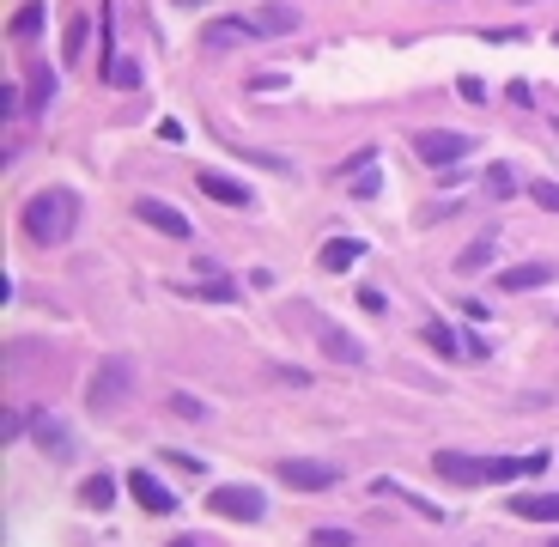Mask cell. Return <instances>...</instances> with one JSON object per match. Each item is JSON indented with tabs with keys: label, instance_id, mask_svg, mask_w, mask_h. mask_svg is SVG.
Wrapping results in <instances>:
<instances>
[{
	"label": "cell",
	"instance_id": "cell-9",
	"mask_svg": "<svg viewBox=\"0 0 559 547\" xmlns=\"http://www.w3.org/2000/svg\"><path fill=\"white\" fill-rule=\"evenodd\" d=\"M122 389H128V359H110V365L98 371V383H92V402H98V408H116Z\"/></svg>",
	"mask_w": 559,
	"mask_h": 547
},
{
	"label": "cell",
	"instance_id": "cell-10",
	"mask_svg": "<svg viewBox=\"0 0 559 547\" xmlns=\"http://www.w3.org/2000/svg\"><path fill=\"white\" fill-rule=\"evenodd\" d=\"M511 511L529 523H559V493H511Z\"/></svg>",
	"mask_w": 559,
	"mask_h": 547
},
{
	"label": "cell",
	"instance_id": "cell-22",
	"mask_svg": "<svg viewBox=\"0 0 559 547\" xmlns=\"http://www.w3.org/2000/svg\"><path fill=\"white\" fill-rule=\"evenodd\" d=\"M493 250H499V244H493V238H481V244H474V250H462V256H456V268H462V274H474V268H487V262H493Z\"/></svg>",
	"mask_w": 559,
	"mask_h": 547
},
{
	"label": "cell",
	"instance_id": "cell-3",
	"mask_svg": "<svg viewBox=\"0 0 559 547\" xmlns=\"http://www.w3.org/2000/svg\"><path fill=\"white\" fill-rule=\"evenodd\" d=\"M432 475H444V481H456V487H487V481H493V456L438 450V456H432Z\"/></svg>",
	"mask_w": 559,
	"mask_h": 547
},
{
	"label": "cell",
	"instance_id": "cell-4",
	"mask_svg": "<svg viewBox=\"0 0 559 547\" xmlns=\"http://www.w3.org/2000/svg\"><path fill=\"white\" fill-rule=\"evenodd\" d=\"M134 213L152 225V231H165V238H177V244H189L195 238V225H189V213H177L171 201H158V195H140L134 201Z\"/></svg>",
	"mask_w": 559,
	"mask_h": 547
},
{
	"label": "cell",
	"instance_id": "cell-12",
	"mask_svg": "<svg viewBox=\"0 0 559 547\" xmlns=\"http://www.w3.org/2000/svg\"><path fill=\"white\" fill-rule=\"evenodd\" d=\"M359 256H365V244H359V238H329V244H323V256H316V262H323L329 274H347V268H353Z\"/></svg>",
	"mask_w": 559,
	"mask_h": 547
},
{
	"label": "cell",
	"instance_id": "cell-2",
	"mask_svg": "<svg viewBox=\"0 0 559 547\" xmlns=\"http://www.w3.org/2000/svg\"><path fill=\"white\" fill-rule=\"evenodd\" d=\"M468 146H474V140L456 134V128H420V134H414V152H420L426 165H438V171H444V165H462Z\"/></svg>",
	"mask_w": 559,
	"mask_h": 547
},
{
	"label": "cell",
	"instance_id": "cell-7",
	"mask_svg": "<svg viewBox=\"0 0 559 547\" xmlns=\"http://www.w3.org/2000/svg\"><path fill=\"white\" fill-rule=\"evenodd\" d=\"M128 493H134V505H146L152 517H171V511H177V493L158 481V475H140V468L128 475Z\"/></svg>",
	"mask_w": 559,
	"mask_h": 547
},
{
	"label": "cell",
	"instance_id": "cell-24",
	"mask_svg": "<svg viewBox=\"0 0 559 547\" xmlns=\"http://www.w3.org/2000/svg\"><path fill=\"white\" fill-rule=\"evenodd\" d=\"M37 25H43V0H31V7H19V13H13V37L37 31Z\"/></svg>",
	"mask_w": 559,
	"mask_h": 547
},
{
	"label": "cell",
	"instance_id": "cell-30",
	"mask_svg": "<svg viewBox=\"0 0 559 547\" xmlns=\"http://www.w3.org/2000/svg\"><path fill=\"white\" fill-rule=\"evenodd\" d=\"M353 195H359V201H371V195H377V177H371V171H359V177H353Z\"/></svg>",
	"mask_w": 559,
	"mask_h": 547
},
{
	"label": "cell",
	"instance_id": "cell-25",
	"mask_svg": "<svg viewBox=\"0 0 559 547\" xmlns=\"http://www.w3.org/2000/svg\"><path fill=\"white\" fill-rule=\"evenodd\" d=\"M523 195H529L535 207H547V213H559V183H529Z\"/></svg>",
	"mask_w": 559,
	"mask_h": 547
},
{
	"label": "cell",
	"instance_id": "cell-13",
	"mask_svg": "<svg viewBox=\"0 0 559 547\" xmlns=\"http://www.w3.org/2000/svg\"><path fill=\"white\" fill-rule=\"evenodd\" d=\"M547 280H553L547 262H523V268H505V274H499L505 292H529V286H547Z\"/></svg>",
	"mask_w": 559,
	"mask_h": 547
},
{
	"label": "cell",
	"instance_id": "cell-8",
	"mask_svg": "<svg viewBox=\"0 0 559 547\" xmlns=\"http://www.w3.org/2000/svg\"><path fill=\"white\" fill-rule=\"evenodd\" d=\"M195 189L213 195L219 207H250V189H244V183H231V177H219V171H195Z\"/></svg>",
	"mask_w": 559,
	"mask_h": 547
},
{
	"label": "cell",
	"instance_id": "cell-23",
	"mask_svg": "<svg viewBox=\"0 0 559 547\" xmlns=\"http://www.w3.org/2000/svg\"><path fill=\"white\" fill-rule=\"evenodd\" d=\"M49 98H55V73H49V67H31V104L43 110Z\"/></svg>",
	"mask_w": 559,
	"mask_h": 547
},
{
	"label": "cell",
	"instance_id": "cell-31",
	"mask_svg": "<svg viewBox=\"0 0 559 547\" xmlns=\"http://www.w3.org/2000/svg\"><path fill=\"white\" fill-rule=\"evenodd\" d=\"M171 547H195V541H189V535H183V541H171Z\"/></svg>",
	"mask_w": 559,
	"mask_h": 547
},
{
	"label": "cell",
	"instance_id": "cell-16",
	"mask_svg": "<svg viewBox=\"0 0 559 547\" xmlns=\"http://www.w3.org/2000/svg\"><path fill=\"white\" fill-rule=\"evenodd\" d=\"M420 341H432V353H444V359H462V353H468V341H462L456 329H444V323H426Z\"/></svg>",
	"mask_w": 559,
	"mask_h": 547
},
{
	"label": "cell",
	"instance_id": "cell-18",
	"mask_svg": "<svg viewBox=\"0 0 559 547\" xmlns=\"http://www.w3.org/2000/svg\"><path fill=\"white\" fill-rule=\"evenodd\" d=\"M79 499H86L92 511H110V499H116V481H110V475H92L86 487H79Z\"/></svg>",
	"mask_w": 559,
	"mask_h": 547
},
{
	"label": "cell",
	"instance_id": "cell-20",
	"mask_svg": "<svg viewBox=\"0 0 559 547\" xmlns=\"http://www.w3.org/2000/svg\"><path fill=\"white\" fill-rule=\"evenodd\" d=\"M104 80H110V86H140V61H128V55H116V61L104 67Z\"/></svg>",
	"mask_w": 559,
	"mask_h": 547
},
{
	"label": "cell",
	"instance_id": "cell-27",
	"mask_svg": "<svg viewBox=\"0 0 559 547\" xmlns=\"http://www.w3.org/2000/svg\"><path fill=\"white\" fill-rule=\"evenodd\" d=\"M359 304L371 310V317H383V310H389V292H383V286H365V292H359Z\"/></svg>",
	"mask_w": 559,
	"mask_h": 547
},
{
	"label": "cell",
	"instance_id": "cell-28",
	"mask_svg": "<svg viewBox=\"0 0 559 547\" xmlns=\"http://www.w3.org/2000/svg\"><path fill=\"white\" fill-rule=\"evenodd\" d=\"M456 92H462L468 104H487V86H481V80H474V73H462V80H456Z\"/></svg>",
	"mask_w": 559,
	"mask_h": 547
},
{
	"label": "cell",
	"instance_id": "cell-14",
	"mask_svg": "<svg viewBox=\"0 0 559 547\" xmlns=\"http://www.w3.org/2000/svg\"><path fill=\"white\" fill-rule=\"evenodd\" d=\"M316 347H323L329 359H341V365H359V359H365V347H359L347 329H323V341H316Z\"/></svg>",
	"mask_w": 559,
	"mask_h": 547
},
{
	"label": "cell",
	"instance_id": "cell-17",
	"mask_svg": "<svg viewBox=\"0 0 559 547\" xmlns=\"http://www.w3.org/2000/svg\"><path fill=\"white\" fill-rule=\"evenodd\" d=\"M487 195H493V201L523 195V189H517V171H511V165H487Z\"/></svg>",
	"mask_w": 559,
	"mask_h": 547
},
{
	"label": "cell",
	"instance_id": "cell-15",
	"mask_svg": "<svg viewBox=\"0 0 559 547\" xmlns=\"http://www.w3.org/2000/svg\"><path fill=\"white\" fill-rule=\"evenodd\" d=\"M250 19H256V31H268V37H286V31H298V13H292V7H256Z\"/></svg>",
	"mask_w": 559,
	"mask_h": 547
},
{
	"label": "cell",
	"instance_id": "cell-19",
	"mask_svg": "<svg viewBox=\"0 0 559 547\" xmlns=\"http://www.w3.org/2000/svg\"><path fill=\"white\" fill-rule=\"evenodd\" d=\"M189 298H207V304H237V280H207V286H189Z\"/></svg>",
	"mask_w": 559,
	"mask_h": 547
},
{
	"label": "cell",
	"instance_id": "cell-5",
	"mask_svg": "<svg viewBox=\"0 0 559 547\" xmlns=\"http://www.w3.org/2000/svg\"><path fill=\"white\" fill-rule=\"evenodd\" d=\"M280 481L286 487H298V493H329L341 475H335V468L329 462H310V456H286L280 462Z\"/></svg>",
	"mask_w": 559,
	"mask_h": 547
},
{
	"label": "cell",
	"instance_id": "cell-26",
	"mask_svg": "<svg viewBox=\"0 0 559 547\" xmlns=\"http://www.w3.org/2000/svg\"><path fill=\"white\" fill-rule=\"evenodd\" d=\"M79 55H86V19L67 25V61H79Z\"/></svg>",
	"mask_w": 559,
	"mask_h": 547
},
{
	"label": "cell",
	"instance_id": "cell-1",
	"mask_svg": "<svg viewBox=\"0 0 559 547\" xmlns=\"http://www.w3.org/2000/svg\"><path fill=\"white\" fill-rule=\"evenodd\" d=\"M73 225H79V195H73V189H43V195H31V207H25L31 244L55 250V244L73 238Z\"/></svg>",
	"mask_w": 559,
	"mask_h": 547
},
{
	"label": "cell",
	"instance_id": "cell-6",
	"mask_svg": "<svg viewBox=\"0 0 559 547\" xmlns=\"http://www.w3.org/2000/svg\"><path fill=\"white\" fill-rule=\"evenodd\" d=\"M219 517H237V523H256L268 505H262V493L256 487H213V499H207Z\"/></svg>",
	"mask_w": 559,
	"mask_h": 547
},
{
	"label": "cell",
	"instance_id": "cell-11",
	"mask_svg": "<svg viewBox=\"0 0 559 547\" xmlns=\"http://www.w3.org/2000/svg\"><path fill=\"white\" fill-rule=\"evenodd\" d=\"M244 37H256V19H213V25L201 31V43H207V49H225V43H244Z\"/></svg>",
	"mask_w": 559,
	"mask_h": 547
},
{
	"label": "cell",
	"instance_id": "cell-29",
	"mask_svg": "<svg viewBox=\"0 0 559 547\" xmlns=\"http://www.w3.org/2000/svg\"><path fill=\"white\" fill-rule=\"evenodd\" d=\"M347 541H353L347 529H316V547H347Z\"/></svg>",
	"mask_w": 559,
	"mask_h": 547
},
{
	"label": "cell",
	"instance_id": "cell-21",
	"mask_svg": "<svg viewBox=\"0 0 559 547\" xmlns=\"http://www.w3.org/2000/svg\"><path fill=\"white\" fill-rule=\"evenodd\" d=\"M371 165H377V146H359L347 165H335V177H341V183H353V177H359V171H371Z\"/></svg>",
	"mask_w": 559,
	"mask_h": 547
}]
</instances>
